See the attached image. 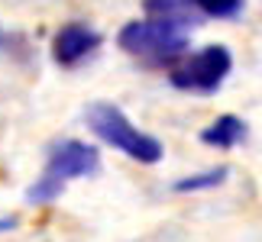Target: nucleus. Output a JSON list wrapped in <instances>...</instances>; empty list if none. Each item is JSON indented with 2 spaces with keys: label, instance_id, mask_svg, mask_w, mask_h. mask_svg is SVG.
<instances>
[{
  "label": "nucleus",
  "instance_id": "f03ea898",
  "mask_svg": "<svg viewBox=\"0 0 262 242\" xmlns=\"http://www.w3.org/2000/svg\"><path fill=\"white\" fill-rule=\"evenodd\" d=\"M84 123L100 142H107L110 149L123 152L126 158L139 161V165H156V161H162V155H165L162 142H159L156 136L143 133L139 126H133V119L117 104H110V100L88 104L84 107Z\"/></svg>",
  "mask_w": 262,
  "mask_h": 242
},
{
  "label": "nucleus",
  "instance_id": "20e7f679",
  "mask_svg": "<svg viewBox=\"0 0 262 242\" xmlns=\"http://www.w3.org/2000/svg\"><path fill=\"white\" fill-rule=\"evenodd\" d=\"M230 71H233L230 49L214 42V45H204L194 55H188L181 65H175L168 71V81H172V87L191 90V94H217Z\"/></svg>",
  "mask_w": 262,
  "mask_h": 242
},
{
  "label": "nucleus",
  "instance_id": "6e6552de",
  "mask_svg": "<svg viewBox=\"0 0 262 242\" xmlns=\"http://www.w3.org/2000/svg\"><path fill=\"white\" fill-rule=\"evenodd\" d=\"M227 178H230V168H227V165H220V168H207V171H198V175L181 178V181H175L172 187L178 190V194H194V190H210V187H220Z\"/></svg>",
  "mask_w": 262,
  "mask_h": 242
},
{
  "label": "nucleus",
  "instance_id": "f257e3e1",
  "mask_svg": "<svg viewBox=\"0 0 262 242\" xmlns=\"http://www.w3.org/2000/svg\"><path fill=\"white\" fill-rule=\"evenodd\" d=\"M100 168V152L97 146H88L81 139H62L52 146L46 158V168L33 184L26 187V204L33 207H49L52 200L65 194L68 181L75 178H91Z\"/></svg>",
  "mask_w": 262,
  "mask_h": 242
},
{
  "label": "nucleus",
  "instance_id": "423d86ee",
  "mask_svg": "<svg viewBox=\"0 0 262 242\" xmlns=\"http://www.w3.org/2000/svg\"><path fill=\"white\" fill-rule=\"evenodd\" d=\"M246 139V119H239L233 113H224L217 116L210 126L201 129V142L204 146H214V149H233Z\"/></svg>",
  "mask_w": 262,
  "mask_h": 242
},
{
  "label": "nucleus",
  "instance_id": "7ed1b4c3",
  "mask_svg": "<svg viewBox=\"0 0 262 242\" xmlns=\"http://www.w3.org/2000/svg\"><path fill=\"white\" fill-rule=\"evenodd\" d=\"M117 45L146 65H168L185 55L188 29L162 19H129L117 33Z\"/></svg>",
  "mask_w": 262,
  "mask_h": 242
},
{
  "label": "nucleus",
  "instance_id": "39448f33",
  "mask_svg": "<svg viewBox=\"0 0 262 242\" xmlns=\"http://www.w3.org/2000/svg\"><path fill=\"white\" fill-rule=\"evenodd\" d=\"M100 49V33L84 19H72L52 36V62L58 68H75Z\"/></svg>",
  "mask_w": 262,
  "mask_h": 242
},
{
  "label": "nucleus",
  "instance_id": "1a4fd4ad",
  "mask_svg": "<svg viewBox=\"0 0 262 242\" xmlns=\"http://www.w3.org/2000/svg\"><path fill=\"white\" fill-rule=\"evenodd\" d=\"M201 16L210 19H236L246 10V0H191Z\"/></svg>",
  "mask_w": 262,
  "mask_h": 242
},
{
  "label": "nucleus",
  "instance_id": "0eeeda50",
  "mask_svg": "<svg viewBox=\"0 0 262 242\" xmlns=\"http://www.w3.org/2000/svg\"><path fill=\"white\" fill-rule=\"evenodd\" d=\"M143 10L149 13V19H162V23H175L185 29L201 23V13L191 0H143Z\"/></svg>",
  "mask_w": 262,
  "mask_h": 242
}]
</instances>
